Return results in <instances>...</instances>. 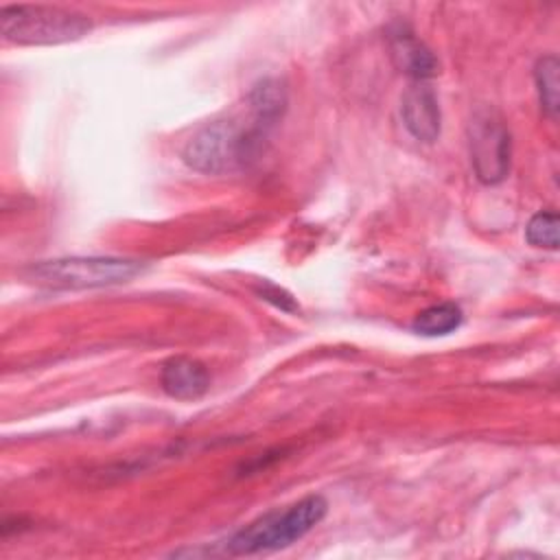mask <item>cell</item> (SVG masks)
Returning <instances> with one entry per match:
<instances>
[{"label": "cell", "mask_w": 560, "mask_h": 560, "mask_svg": "<svg viewBox=\"0 0 560 560\" xmlns=\"http://www.w3.org/2000/svg\"><path fill=\"white\" fill-rule=\"evenodd\" d=\"M468 149L475 175L492 186L510 173L512 138L503 116L494 107H477L468 122Z\"/></svg>", "instance_id": "5"}, {"label": "cell", "mask_w": 560, "mask_h": 560, "mask_svg": "<svg viewBox=\"0 0 560 560\" xmlns=\"http://www.w3.org/2000/svg\"><path fill=\"white\" fill-rule=\"evenodd\" d=\"M0 31L13 44L46 46L81 39L92 31V20L59 7L13 4L0 9Z\"/></svg>", "instance_id": "4"}, {"label": "cell", "mask_w": 560, "mask_h": 560, "mask_svg": "<svg viewBox=\"0 0 560 560\" xmlns=\"http://www.w3.org/2000/svg\"><path fill=\"white\" fill-rule=\"evenodd\" d=\"M400 114L407 131L420 142H433L440 136L442 114L433 90L424 81L411 83L400 101Z\"/></svg>", "instance_id": "6"}, {"label": "cell", "mask_w": 560, "mask_h": 560, "mask_svg": "<svg viewBox=\"0 0 560 560\" xmlns=\"http://www.w3.org/2000/svg\"><path fill=\"white\" fill-rule=\"evenodd\" d=\"M328 512L322 494H308L284 510H271L245 527H241L225 545L230 556H252L260 551H276L293 545L306 536Z\"/></svg>", "instance_id": "2"}, {"label": "cell", "mask_w": 560, "mask_h": 560, "mask_svg": "<svg viewBox=\"0 0 560 560\" xmlns=\"http://www.w3.org/2000/svg\"><path fill=\"white\" fill-rule=\"evenodd\" d=\"M249 122L245 125L238 118H223L208 122L186 142L182 158L184 162L199 173L221 175L236 168H243L252 162L265 140L267 127L247 109Z\"/></svg>", "instance_id": "1"}, {"label": "cell", "mask_w": 560, "mask_h": 560, "mask_svg": "<svg viewBox=\"0 0 560 560\" xmlns=\"http://www.w3.org/2000/svg\"><path fill=\"white\" fill-rule=\"evenodd\" d=\"M462 308L455 302H440L420 311L413 319V330L424 337H442L459 328Z\"/></svg>", "instance_id": "10"}, {"label": "cell", "mask_w": 560, "mask_h": 560, "mask_svg": "<svg viewBox=\"0 0 560 560\" xmlns=\"http://www.w3.org/2000/svg\"><path fill=\"white\" fill-rule=\"evenodd\" d=\"M558 68L560 66L556 55L540 57L534 68V81H536L540 107L551 120H556L558 116Z\"/></svg>", "instance_id": "11"}, {"label": "cell", "mask_w": 560, "mask_h": 560, "mask_svg": "<svg viewBox=\"0 0 560 560\" xmlns=\"http://www.w3.org/2000/svg\"><path fill=\"white\" fill-rule=\"evenodd\" d=\"M160 385L175 400H197L208 392L210 374L192 357H173L162 365Z\"/></svg>", "instance_id": "8"}, {"label": "cell", "mask_w": 560, "mask_h": 560, "mask_svg": "<svg viewBox=\"0 0 560 560\" xmlns=\"http://www.w3.org/2000/svg\"><path fill=\"white\" fill-rule=\"evenodd\" d=\"M258 293H260L262 300L273 302V306H278V308H282V311H295V308H298V304L293 302V298H291L284 289L276 287V284H265V287H260Z\"/></svg>", "instance_id": "13"}, {"label": "cell", "mask_w": 560, "mask_h": 560, "mask_svg": "<svg viewBox=\"0 0 560 560\" xmlns=\"http://www.w3.org/2000/svg\"><path fill=\"white\" fill-rule=\"evenodd\" d=\"M558 214L553 210H540L529 219L525 228V238L534 247L558 249Z\"/></svg>", "instance_id": "12"}, {"label": "cell", "mask_w": 560, "mask_h": 560, "mask_svg": "<svg viewBox=\"0 0 560 560\" xmlns=\"http://www.w3.org/2000/svg\"><path fill=\"white\" fill-rule=\"evenodd\" d=\"M245 105L260 122L273 127L287 109V90L278 79H262L247 92Z\"/></svg>", "instance_id": "9"}, {"label": "cell", "mask_w": 560, "mask_h": 560, "mask_svg": "<svg viewBox=\"0 0 560 560\" xmlns=\"http://www.w3.org/2000/svg\"><path fill=\"white\" fill-rule=\"evenodd\" d=\"M144 269L142 260L118 256H70L42 260L26 269V278L46 289H96L120 284Z\"/></svg>", "instance_id": "3"}, {"label": "cell", "mask_w": 560, "mask_h": 560, "mask_svg": "<svg viewBox=\"0 0 560 560\" xmlns=\"http://www.w3.org/2000/svg\"><path fill=\"white\" fill-rule=\"evenodd\" d=\"M389 52L400 72L413 81H427L440 72V63L431 48L422 44L407 26L398 24L389 31Z\"/></svg>", "instance_id": "7"}]
</instances>
